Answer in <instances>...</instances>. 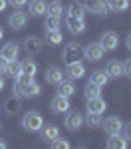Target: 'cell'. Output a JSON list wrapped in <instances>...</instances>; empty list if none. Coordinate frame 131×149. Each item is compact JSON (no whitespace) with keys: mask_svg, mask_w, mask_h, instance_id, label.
<instances>
[{"mask_svg":"<svg viewBox=\"0 0 131 149\" xmlns=\"http://www.w3.org/2000/svg\"><path fill=\"white\" fill-rule=\"evenodd\" d=\"M42 125H44V117L38 113L36 109H30V111H26V113H24L22 127L26 129V131L36 133V131H40V129H42Z\"/></svg>","mask_w":131,"mask_h":149,"instance_id":"6da1fadb","label":"cell"},{"mask_svg":"<svg viewBox=\"0 0 131 149\" xmlns=\"http://www.w3.org/2000/svg\"><path fill=\"white\" fill-rule=\"evenodd\" d=\"M40 84H36L34 80L28 81V84H20V81H16L14 84V95L16 97H36V95H40Z\"/></svg>","mask_w":131,"mask_h":149,"instance_id":"7a4b0ae2","label":"cell"},{"mask_svg":"<svg viewBox=\"0 0 131 149\" xmlns=\"http://www.w3.org/2000/svg\"><path fill=\"white\" fill-rule=\"evenodd\" d=\"M80 58H83V48L78 44V42H70L68 46L64 48V54H62V60H64V64L68 66L71 62H78Z\"/></svg>","mask_w":131,"mask_h":149,"instance_id":"3957f363","label":"cell"},{"mask_svg":"<svg viewBox=\"0 0 131 149\" xmlns=\"http://www.w3.org/2000/svg\"><path fill=\"white\" fill-rule=\"evenodd\" d=\"M83 6H85V12H91V14H107L111 10L107 0H85Z\"/></svg>","mask_w":131,"mask_h":149,"instance_id":"277c9868","label":"cell"},{"mask_svg":"<svg viewBox=\"0 0 131 149\" xmlns=\"http://www.w3.org/2000/svg\"><path fill=\"white\" fill-rule=\"evenodd\" d=\"M64 125H66V129H70V131H78L83 125V115L80 111H68L66 113V119H64Z\"/></svg>","mask_w":131,"mask_h":149,"instance_id":"5b68a950","label":"cell"},{"mask_svg":"<svg viewBox=\"0 0 131 149\" xmlns=\"http://www.w3.org/2000/svg\"><path fill=\"white\" fill-rule=\"evenodd\" d=\"M101 127L105 129L107 135H113V133H121V129H123V121L119 119L117 115H111V117H107L105 121L101 123Z\"/></svg>","mask_w":131,"mask_h":149,"instance_id":"8992f818","label":"cell"},{"mask_svg":"<svg viewBox=\"0 0 131 149\" xmlns=\"http://www.w3.org/2000/svg\"><path fill=\"white\" fill-rule=\"evenodd\" d=\"M105 54V50L101 48V44L97 42V44H89L87 48H83V56L87 58L89 62H99L101 58Z\"/></svg>","mask_w":131,"mask_h":149,"instance_id":"52a82bcc","label":"cell"},{"mask_svg":"<svg viewBox=\"0 0 131 149\" xmlns=\"http://www.w3.org/2000/svg\"><path fill=\"white\" fill-rule=\"evenodd\" d=\"M99 44H101V48H103L105 52H113V50L117 48V44H119V38H117L115 32H103Z\"/></svg>","mask_w":131,"mask_h":149,"instance_id":"ba28073f","label":"cell"},{"mask_svg":"<svg viewBox=\"0 0 131 149\" xmlns=\"http://www.w3.org/2000/svg\"><path fill=\"white\" fill-rule=\"evenodd\" d=\"M52 111L54 113H68L70 111V97H64V95H56L54 100H52Z\"/></svg>","mask_w":131,"mask_h":149,"instance_id":"9c48e42d","label":"cell"},{"mask_svg":"<svg viewBox=\"0 0 131 149\" xmlns=\"http://www.w3.org/2000/svg\"><path fill=\"white\" fill-rule=\"evenodd\" d=\"M64 80H66V78H64V72H62L58 66H50V68L46 70V81L50 86H60Z\"/></svg>","mask_w":131,"mask_h":149,"instance_id":"30bf717a","label":"cell"},{"mask_svg":"<svg viewBox=\"0 0 131 149\" xmlns=\"http://www.w3.org/2000/svg\"><path fill=\"white\" fill-rule=\"evenodd\" d=\"M40 50H42V40H40V38L30 36V38L24 40V52H26L28 56H36V54H40Z\"/></svg>","mask_w":131,"mask_h":149,"instance_id":"8fae6325","label":"cell"},{"mask_svg":"<svg viewBox=\"0 0 131 149\" xmlns=\"http://www.w3.org/2000/svg\"><path fill=\"white\" fill-rule=\"evenodd\" d=\"M66 26H68V30H70L71 34H76V36L85 32V22H83V18L68 16V18H66Z\"/></svg>","mask_w":131,"mask_h":149,"instance_id":"7c38bea8","label":"cell"},{"mask_svg":"<svg viewBox=\"0 0 131 149\" xmlns=\"http://www.w3.org/2000/svg\"><path fill=\"white\" fill-rule=\"evenodd\" d=\"M66 74L70 76V80H80V78H83V74H85V66H83L80 60L78 62H71V64H68V72Z\"/></svg>","mask_w":131,"mask_h":149,"instance_id":"4fadbf2b","label":"cell"},{"mask_svg":"<svg viewBox=\"0 0 131 149\" xmlns=\"http://www.w3.org/2000/svg\"><path fill=\"white\" fill-rule=\"evenodd\" d=\"M18 54H20V48H18V44H14V42L4 44L2 50H0V56L4 58V60H8V62H10V60H16Z\"/></svg>","mask_w":131,"mask_h":149,"instance_id":"5bb4252c","label":"cell"},{"mask_svg":"<svg viewBox=\"0 0 131 149\" xmlns=\"http://www.w3.org/2000/svg\"><path fill=\"white\" fill-rule=\"evenodd\" d=\"M8 24H10L14 30H20V28H24V26L28 24V16H26L24 12L16 10V12L10 16V18H8Z\"/></svg>","mask_w":131,"mask_h":149,"instance_id":"9a60e30c","label":"cell"},{"mask_svg":"<svg viewBox=\"0 0 131 149\" xmlns=\"http://www.w3.org/2000/svg\"><path fill=\"white\" fill-rule=\"evenodd\" d=\"M28 10L32 16H42V14H46L48 4L44 0H28Z\"/></svg>","mask_w":131,"mask_h":149,"instance_id":"2e32d148","label":"cell"},{"mask_svg":"<svg viewBox=\"0 0 131 149\" xmlns=\"http://www.w3.org/2000/svg\"><path fill=\"white\" fill-rule=\"evenodd\" d=\"M105 145L107 149H125L127 147V139L121 137V133H113V135H109Z\"/></svg>","mask_w":131,"mask_h":149,"instance_id":"e0dca14e","label":"cell"},{"mask_svg":"<svg viewBox=\"0 0 131 149\" xmlns=\"http://www.w3.org/2000/svg\"><path fill=\"white\" fill-rule=\"evenodd\" d=\"M105 72H107L109 78H119L123 74V64L119 60H109L107 66H105Z\"/></svg>","mask_w":131,"mask_h":149,"instance_id":"ac0fdd59","label":"cell"},{"mask_svg":"<svg viewBox=\"0 0 131 149\" xmlns=\"http://www.w3.org/2000/svg\"><path fill=\"white\" fill-rule=\"evenodd\" d=\"M105 100H101V95L99 97H91V100H87V111H94V113H103L105 111Z\"/></svg>","mask_w":131,"mask_h":149,"instance_id":"d6986e66","label":"cell"},{"mask_svg":"<svg viewBox=\"0 0 131 149\" xmlns=\"http://www.w3.org/2000/svg\"><path fill=\"white\" fill-rule=\"evenodd\" d=\"M58 88V93L60 95H64V97H71L73 93H76V86H73V80H64Z\"/></svg>","mask_w":131,"mask_h":149,"instance_id":"ffe728a7","label":"cell"},{"mask_svg":"<svg viewBox=\"0 0 131 149\" xmlns=\"http://www.w3.org/2000/svg\"><path fill=\"white\" fill-rule=\"evenodd\" d=\"M42 139L44 141H54V139L60 137V129L56 125H42Z\"/></svg>","mask_w":131,"mask_h":149,"instance_id":"44dd1931","label":"cell"},{"mask_svg":"<svg viewBox=\"0 0 131 149\" xmlns=\"http://www.w3.org/2000/svg\"><path fill=\"white\" fill-rule=\"evenodd\" d=\"M68 16H73V18H83V16H85V6H83V2L73 0V2L70 4V8H68Z\"/></svg>","mask_w":131,"mask_h":149,"instance_id":"7402d4cb","label":"cell"},{"mask_svg":"<svg viewBox=\"0 0 131 149\" xmlns=\"http://www.w3.org/2000/svg\"><path fill=\"white\" fill-rule=\"evenodd\" d=\"M89 81H94V84L103 88L107 81H109V76H107L105 70H95V72H91V76H89Z\"/></svg>","mask_w":131,"mask_h":149,"instance_id":"603a6c76","label":"cell"},{"mask_svg":"<svg viewBox=\"0 0 131 149\" xmlns=\"http://www.w3.org/2000/svg\"><path fill=\"white\" fill-rule=\"evenodd\" d=\"M83 123H87V125L91 127V129H95V127H101V123H103V117H101V113H94V111H87L85 119H83Z\"/></svg>","mask_w":131,"mask_h":149,"instance_id":"cb8c5ba5","label":"cell"},{"mask_svg":"<svg viewBox=\"0 0 131 149\" xmlns=\"http://www.w3.org/2000/svg\"><path fill=\"white\" fill-rule=\"evenodd\" d=\"M46 42L50 46H60L64 42V36L60 30H46Z\"/></svg>","mask_w":131,"mask_h":149,"instance_id":"d4e9b609","label":"cell"},{"mask_svg":"<svg viewBox=\"0 0 131 149\" xmlns=\"http://www.w3.org/2000/svg\"><path fill=\"white\" fill-rule=\"evenodd\" d=\"M85 100H91V97H99L101 95V86H97L94 81H87V86H85Z\"/></svg>","mask_w":131,"mask_h":149,"instance_id":"484cf974","label":"cell"},{"mask_svg":"<svg viewBox=\"0 0 131 149\" xmlns=\"http://www.w3.org/2000/svg\"><path fill=\"white\" fill-rule=\"evenodd\" d=\"M20 72H22L20 62H18V60H10V62H8V66H6V74H8L10 78H14V80H16V78L20 76Z\"/></svg>","mask_w":131,"mask_h":149,"instance_id":"4316f807","label":"cell"},{"mask_svg":"<svg viewBox=\"0 0 131 149\" xmlns=\"http://www.w3.org/2000/svg\"><path fill=\"white\" fill-rule=\"evenodd\" d=\"M20 68H22L24 74H30V76H36V72H38L36 62H34V60H30V58H26L24 62H20Z\"/></svg>","mask_w":131,"mask_h":149,"instance_id":"83f0119b","label":"cell"},{"mask_svg":"<svg viewBox=\"0 0 131 149\" xmlns=\"http://www.w3.org/2000/svg\"><path fill=\"white\" fill-rule=\"evenodd\" d=\"M107 2L113 12H125L129 8V0H107Z\"/></svg>","mask_w":131,"mask_h":149,"instance_id":"f1b7e54d","label":"cell"},{"mask_svg":"<svg viewBox=\"0 0 131 149\" xmlns=\"http://www.w3.org/2000/svg\"><path fill=\"white\" fill-rule=\"evenodd\" d=\"M46 14H52V16H62L64 14V6L60 4V0H54L52 4H48Z\"/></svg>","mask_w":131,"mask_h":149,"instance_id":"f546056e","label":"cell"},{"mask_svg":"<svg viewBox=\"0 0 131 149\" xmlns=\"http://www.w3.org/2000/svg\"><path fill=\"white\" fill-rule=\"evenodd\" d=\"M46 30H60V16H46Z\"/></svg>","mask_w":131,"mask_h":149,"instance_id":"4dcf8cb0","label":"cell"},{"mask_svg":"<svg viewBox=\"0 0 131 149\" xmlns=\"http://www.w3.org/2000/svg\"><path fill=\"white\" fill-rule=\"evenodd\" d=\"M6 111H8V113L10 115H14V113H18V111H20V103H18V100H16V97H8V100H6Z\"/></svg>","mask_w":131,"mask_h":149,"instance_id":"1f68e13d","label":"cell"},{"mask_svg":"<svg viewBox=\"0 0 131 149\" xmlns=\"http://www.w3.org/2000/svg\"><path fill=\"white\" fill-rule=\"evenodd\" d=\"M50 143H52V147H54V149H70L71 147L70 141H66V139H62V137L54 139V141H50Z\"/></svg>","mask_w":131,"mask_h":149,"instance_id":"d6a6232c","label":"cell"},{"mask_svg":"<svg viewBox=\"0 0 131 149\" xmlns=\"http://www.w3.org/2000/svg\"><path fill=\"white\" fill-rule=\"evenodd\" d=\"M123 74H125V76H129V78H131V58L127 60V62H125V64H123Z\"/></svg>","mask_w":131,"mask_h":149,"instance_id":"836d02e7","label":"cell"},{"mask_svg":"<svg viewBox=\"0 0 131 149\" xmlns=\"http://www.w3.org/2000/svg\"><path fill=\"white\" fill-rule=\"evenodd\" d=\"M123 137L131 141V121H129V123H127L125 127H123Z\"/></svg>","mask_w":131,"mask_h":149,"instance_id":"e575fe53","label":"cell"},{"mask_svg":"<svg viewBox=\"0 0 131 149\" xmlns=\"http://www.w3.org/2000/svg\"><path fill=\"white\" fill-rule=\"evenodd\" d=\"M6 66H8V60L0 56V74H6Z\"/></svg>","mask_w":131,"mask_h":149,"instance_id":"d590c367","label":"cell"},{"mask_svg":"<svg viewBox=\"0 0 131 149\" xmlns=\"http://www.w3.org/2000/svg\"><path fill=\"white\" fill-rule=\"evenodd\" d=\"M26 2H28V0H10V4H12V6H16V8L26 6Z\"/></svg>","mask_w":131,"mask_h":149,"instance_id":"8d00e7d4","label":"cell"},{"mask_svg":"<svg viewBox=\"0 0 131 149\" xmlns=\"http://www.w3.org/2000/svg\"><path fill=\"white\" fill-rule=\"evenodd\" d=\"M6 4H8V0H0V12L6 8Z\"/></svg>","mask_w":131,"mask_h":149,"instance_id":"74e56055","label":"cell"},{"mask_svg":"<svg viewBox=\"0 0 131 149\" xmlns=\"http://www.w3.org/2000/svg\"><path fill=\"white\" fill-rule=\"evenodd\" d=\"M125 44H127V50H129V52H131V34L127 36V40H125Z\"/></svg>","mask_w":131,"mask_h":149,"instance_id":"f35d334b","label":"cell"},{"mask_svg":"<svg viewBox=\"0 0 131 149\" xmlns=\"http://www.w3.org/2000/svg\"><path fill=\"white\" fill-rule=\"evenodd\" d=\"M4 90V78H2V74H0V92Z\"/></svg>","mask_w":131,"mask_h":149,"instance_id":"ab89813d","label":"cell"},{"mask_svg":"<svg viewBox=\"0 0 131 149\" xmlns=\"http://www.w3.org/2000/svg\"><path fill=\"white\" fill-rule=\"evenodd\" d=\"M4 38V30H2V26H0V40Z\"/></svg>","mask_w":131,"mask_h":149,"instance_id":"60d3db41","label":"cell"},{"mask_svg":"<svg viewBox=\"0 0 131 149\" xmlns=\"http://www.w3.org/2000/svg\"><path fill=\"white\" fill-rule=\"evenodd\" d=\"M6 147V143H4V141H0V149H4Z\"/></svg>","mask_w":131,"mask_h":149,"instance_id":"b9f144b4","label":"cell"}]
</instances>
